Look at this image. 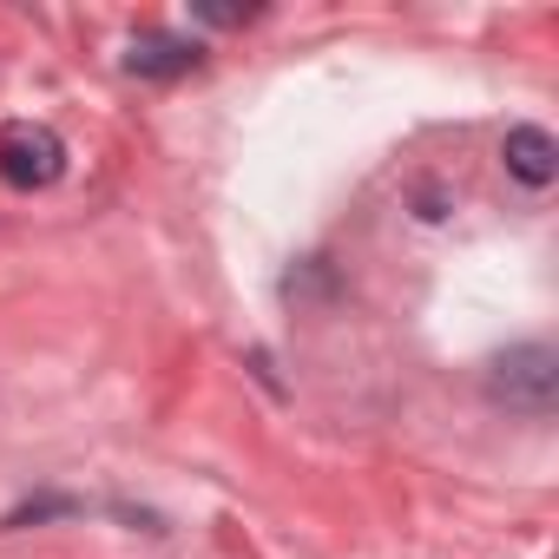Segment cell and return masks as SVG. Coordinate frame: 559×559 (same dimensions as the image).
Wrapping results in <instances>:
<instances>
[{
    "label": "cell",
    "instance_id": "6da1fadb",
    "mask_svg": "<svg viewBox=\"0 0 559 559\" xmlns=\"http://www.w3.org/2000/svg\"><path fill=\"white\" fill-rule=\"evenodd\" d=\"M493 402L520 408V415H546L559 402V349L546 343H520L507 356H493V376H487Z\"/></svg>",
    "mask_w": 559,
    "mask_h": 559
},
{
    "label": "cell",
    "instance_id": "7a4b0ae2",
    "mask_svg": "<svg viewBox=\"0 0 559 559\" xmlns=\"http://www.w3.org/2000/svg\"><path fill=\"white\" fill-rule=\"evenodd\" d=\"M60 171H67V145H60L53 126L21 119V126L0 132V178H8L14 191H40V185H53Z\"/></svg>",
    "mask_w": 559,
    "mask_h": 559
},
{
    "label": "cell",
    "instance_id": "3957f363",
    "mask_svg": "<svg viewBox=\"0 0 559 559\" xmlns=\"http://www.w3.org/2000/svg\"><path fill=\"white\" fill-rule=\"evenodd\" d=\"M500 158H507V171H513L520 185H533V191L559 178V145H552V132H539V126H513L507 145H500Z\"/></svg>",
    "mask_w": 559,
    "mask_h": 559
},
{
    "label": "cell",
    "instance_id": "277c9868",
    "mask_svg": "<svg viewBox=\"0 0 559 559\" xmlns=\"http://www.w3.org/2000/svg\"><path fill=\"white\" fill-rule=\"evenodd\" d=\"M126 67H132L139 80H178V73L198 67V47L178 40V34H139L132 53H126Z\"/></svg>",
    "mask_w": 559,
    "mask_h": 559
}]
</instances>
